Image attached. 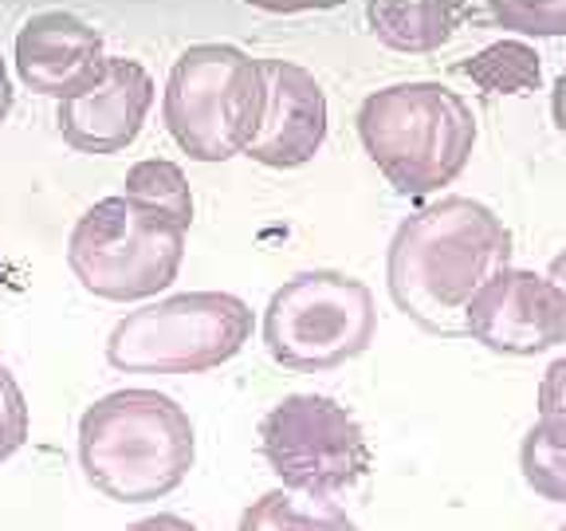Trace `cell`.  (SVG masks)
I'll return each instance as SVG.
<instances>
[{
    "instance_id": "obj_1",
    "label": "cell",
    "mask_w": 566,
    "mask_h": 531,
    "mask_svg": "<svg viewBox=\"0 0 566 531\" xmlns=\"http://www.w3.org/2000/svg\"><path fill=\"white\" fill-rule=\"evenodd\" d=\"M512 268V232L472 197H441L398 225L386 257V288L429 335H464V311L492 275Z\"/></svg>"
},
{
    "instance_id": "obj_2",
    "label": "cell",
    "mask_w": 566,
    "mask_h": 531,
    "mask_svg": "<svg viewBox=\"0 0 566 531\" xmlns=\"http://www.w3.org/2000/svg\"><path fill=\"white\" fill-rule=\"evenodd\" d=\"M193 460V421L161 389H115L80 417V469L115 504L161 500L186 485Z\"/></svg>"
},
{
    "instance_id": "obj_3",
    "label": "cell",
    "mask_w": 566,
    "mask_h": 531,
    "mask_svg": "<svg viewBox=\"0 0 566 531\" xmlns=\"http://www.w3.org/2000/svg\"><path fill=\"white\" fill-rule=\"evenodd\" d=\"M354 123L363 150L401 197H429L452 186L476 150L472 106L433 80L370 91Z\"/></svg>"
},
{
    "instance_id": "obj_4",
    "label": "cell",
    "mask_w": 566,
    "mask_h": 531,
    "mask_svg": "<svg viewBox=\"0 0 566 531\" xmlns=\"http://www.w3.org/2000/svg\"><path fill=\"white\" fill-rule=\"evenodd\" d=\"M264 103L268 87L256 55L237 44H193L169 67L161 123L193 162H229L260 131Z\"/></svg>"
},
{
    "instance_id": "obj_5",
    "label": "cell",
    "mask_w": 566,
    "mask_h": 531,
    "mask_svg": "<svg viewBox=\"0 0 566 531\" xmlns=\"http://www.w3.org/2000/svg\"><path fill=\"white\" fill-rule=\"evenodd\" d=\"M186 225L115 194L83 212L67 240V268L80 288L106 303L154 300L186 260Z\"/></svg>"
},
{
    "instance_id": "obj_6",
    "label": "cell",
    "mask_w": 566,
    "mask_h": 531,
    "mask_svg": "<svg viewBox=\"0 0 566 531\" xmlns=\"http://www.w3.org/2000/svg\"><path fill=\"white\" fill-rule=\"evenodd\" d=\"M252 339V308L229 292H181L126 311L106 335V363L123 374H205Z\"/></svg>"
},
{
    "instance_id": "obj_7",
    "label": "cell",
    "mask_w": 566,
    "mask_h": 531,
    "mask_svg": "<svg viewBox=\"0 0 566 531\" xmlns=\"http://www.w3.org/2000/svg\"><path fill=\"white\" fill-rule=\"evenodd\" d=\"M378 335L374 292L335 268L295 272L264 308V346L283 371L323 374L370 351Z\"/></svg>"
},
{
    "instance_id": "obj_8",
    "label": "cell",
    "mask_w": 566,
    "mask_h": 531,
    "mask_svg": "<svg viewBox=\"0 0 566 531\" xmlns=\"http://www.w3.org/2000/svg\"><path fill=\"white\" fill-rule=\"evenodd\" d=\"M268 469L287 492L335 496L370 472L374 452L358 417L323 394H292L260 421Z\"/></svg>"
},
{
    "instance_id": "obj_9",
    "label": "cell",
    "mask_w": 566,
    "mask_h": 531,
    "mask_svg": "<svg viewBox=\"0 0 566 531\" xmlns=\"http://www.w3.org/2000/svg\"><path fill=\"white\" fill-rule=\"evenodd\" d=\"M464 335H472L492 354H512V358L555 351L566 343V295L547 275L504 268L472 295L464 311Z\"/></svg>"
},
{
    "instance_id": "obj_10",
    "label": "cell",
    "mask_w": 566,
    "mask_h": 531,
    "mask_svg": "<svg viewBox=\"0 0 566 531\" xmlns=\"http://www.w3.org/2000/svg\"><path fill=\"white\" fill-rule=\"evenodd\" d=\"M103 32L67 9H40L20 24L12 63L28 91L55 103L83 95L106 75Z\"/></svg>"
},
{
    "instance_id": "obj_11",
    "label": "cell",
    "mask_w": 566,
    "mask_h": 531,
    "mask_svg": "<svg viewBox=\"0 0 566 531\" xmlns=\"http://www.w3.org/2000/svg\"><path fill=\"white\" fill-rule=\"evenodd\" d=\"M264 67V118L248 142V158L268 169H300L327 142V91L292 60H260Z\"/></svg>"
},
{
    "instance_id": "obj_12",
    "label": "cell",
    "mask_w": 566,
    "mask_h": 531,
    "mask_svg": "<svg viewBox=\"0 0 566 531\" xmlns=\"http://www.w3.org/2000/svg\"><path fill=\"white\" fill-rule=\"evenodd\" d=\"M154 106V80L138 60L111 55L103 83L83 95L55 103V126L63 142L80 154H118L146 126Z\"/></svg>"
},
{
    "instance_id": "obj_13",
    "label": "cell",
    "mask_w": 566,
    "mask_h": 531,
    "mask_svg": "<svg viewBox=\"0 0 566 531\" xmlns=\"http://www.w3.org/2000/svg\"><path fill=\"white\" fill-rule=\"evenodd\" d=\"M366 17H370V32L378 35V44L424 55L452 40L464 17V0H370Z\"/></svg>"
},
{
    "instance_id": "obj_14",
    "label": "cell",
    "mask_w": 566,
    "mask_h": 531,
    "mask_svg": "<svg viewBox=\"0 0 566 531\" xmlns=\"http://www.w3.org/2000/svg\"><path fill=\"white\" fill-rule=\"evenodd\" d=\"M237 531H358V523L331 496H300L275 488L244 508Z\"/></svg>"
},
{
    "instance_id": "obj_15",
    "label": "cell",
    "mask_w": 566,
    "mask_h": 531,
    "mask_svg": "<svg viewBox=\"0 0 566 531\" xmlns=\"http://www.w3.org/2000/svg\"><path fill=\"white\" fill-rule=\"evenodd\" d=\"M457 75L472 80L488 95H531L543 83V60L527 40H495L457 63Z\"/></svg>"
},
{
    "instance_id": "obj_16",
    "label": "cell",
    "mask_w": 566,
    "mask_h": 531,
    "mask_svg": "<svg viewBox=\"0 0 566 531\" xmlns=\"http://www.w3.org/2000/svg\"><path fill=\"white\" fill-rule=\"evenodd\" d=\"M123 197L146 205V209L166 212L169 221L186 225V229L193 225V189H189L186 169L177 162L146 158L138 166H130L123 181Z\"/></svg>"
},
{
    "instance_id": "obj_17",
    "label": "cell",
    "mask_w": 566,
    "mask_h": 531,
    "mask_svg": "<svg viewBox=\"0 0 566 531\" xmlns=\"http://www.w3.org/2000/svg\"><path fill=\"white\" fill-rule=\"evenodd\" d=\"M488 17L520 35H566V0H488Z\"/></svg>"
},
{
    "instance_id": "obj_18",
    "label": "cell",
    "mask_w": 566,
    "mask_h": 531,
    "mask_svg": "<svg viewBox=\"0 0 566 531\" xmlns=\"http://www.w3.org/2000/svg\"><path fill=\"white\" fill-rule=\"evenodd\" d=\"M520 469L531 492L551 500V504H566V452L551 449L535 425L520 445Z\"/></svg>"
},
{
    "instance_id": "obj_19",
    "label": "cell",
    "mask_w": 566,
    "mask_h": 531,
    "mask_svg": "<svg viewBox=\"0 0 566 531\" xmlns=\"http://www.w3.org/2000/svg\"><path fill=\"white\" fill-rule=\"evenodd\" d=\"M543 441L566 452V354H558L539 382V425Z\"/></svg>"
},
{
    "instance_id": "obj_20",
    "label": "cell",
    "mask_w": 566,
    "mask_h": 531,
    "mask_svg": "<svg viewBox=\"0 0 566 531\" xmlns=\"http://www.w3.org/2000/svg\"><path fill=\"white\" fill-rule=\"evenodd\" d=\"M28 441V402L9 366H0V465L17 457Z\"/></svg>"
},
{
    "instance_id": "obj_21",
    "label": "cell",
    "mask_w": 566,
    "mask_h": 531,
    "mask_svg": "<svg viewBox=\"0 0 566 531\" xmlns=\"http://www.w3.org/2000/svg\"><path fill=\"white\" fill-rule=\"evenodd\" d=\"M126 531H197L186 516H174V512H158V516H146V520L130 523Z\"/></svg>"
},
{
    "instance_id": "obj_22",
    "label": "cell",
    "mask_w": 566,
    "mask_h": 531,
    "mask_svg": "<svg viewBox=\"0 0 566 531\" xmlns=\"http://www.w3.org/2000/svg\"><path fill=\"white\" fill-rule=\"evenodd\" d=\"M551 115H555L558 134L566 138V71L555 80V91H551Z\"/></svg>"
},
{
    "instance_id": "obj_23",
    "label": "cell",
    "mask_w": 566,
    "mask_h": 531,
    "mask_svg": "<svg viewBox=\"0 0 566 531\" xmlns=\"http://www.w3.org/2000/svg\"><path fill=\"white\" fill-rule=\"evenodd\" d=\"M12 111V80H9V67H4V55H0V123L9 118Z\"/></svg>"
},
{
    "instance_id": "obj_24",
    "label": "cell",
    "mask_w": 566,
    "mask_h": 531,
    "mask_svg": "<svg viewBox=\"0 0 566 531\" xmlns=\"http://www.w3.org/2000/svg\"><path fill=\"white\" fill-rule=\"evenodd\" d=\"M547 280H555L558 283V292L566 295V248L558 252L555 260H551V272H547Z\"/></svg>"
},
{
    "instance_id": "obj_25",
    "label": "cell",
    "mask_w": 566,
    "mask_h": 531,
    "mask_svg": "<svg viewBox=\"0 0 566 531\" xmlns=\"http://www.w3.org/2000/svg\"><path fill=\"white\" fill-rule=\"evenodd\" d=\"M0 280H4V264H0Z\"/></svg>"
},
{
    "instance_id": "obj_26",
    "label": "cell",
    "mask_w": 566,
    "mask_h": 531,
    "mask_svg": "<svg viewBox=\"0 0 566 531\" xmlns=\"http://www.w3.org/2000/svg\"><path fill=\"white\" fill-rule=\"evenodd\" d=\"M558 531H566V523H563V528H558Z\"/></svg>"
}]
</instances>
